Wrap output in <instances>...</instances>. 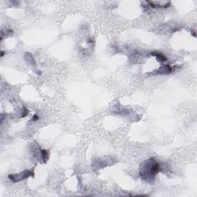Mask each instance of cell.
<instances>
[{
	"label": "cell",
	"instance_id": "1",
	"mask_svg": "<svg viewBox=\"0 0 197 197\" xmlns=\"http://www.w3.org/2000/svg\"><path fill=\"white\" fill-rule=\"evenodd\" d=\"M161 171V166L154 158L146 160L140 165V176L147 182L154 181L156 176Z\"/></svg>",
	"mask_w": 197,
	"mask_h": 197
},
{
	"label": "cell",
	"instance_id": "2",
	"mask_svg": "<svg viewBox=\"0 0 197 197\" xmlns=\"http://www.w3.org/2000/svg\"><path fill=\"white\" fill-rule=\"evenodd\" d=\"M30 176H34V171L33 170H24L23 172L15 173V174L9 175V179L13 182H17L26 180Z\"/></svg>",
	"mask_w": 197,
	"mask_h": 197
},
{
	"label": "cell",
	"instance_id": "3",
	"mask_svg": "<svg viewBox=\"0 0 197 197\" xmlns=\"http://www.w3.org/2000/svg\"><path fill=\"white\" fill-rule=\"evenodd\" d=\"M174 71L173 67H172L170 65H164L160 67L158 69L155 70L153 73L155 75H167V74H170Z\"/></svg>",
	"mask_w": 197,
	"mask_h": 197
},
{
	"label": "cell",
	"instance_id": "4",
	"mask_svg": "<svg viewBox=\"0 0 197 197\" xmlns=\"http://www.w3.org/2000/svg\"><path fill=\"white\" fill-rule=\"evenodd\" d=\"M147 3L146 6H150L153 9H166V8L170 7L171 3L170 2L168 3H160V2H157V1H147L146 2Z\"/></svg>",
	"mask_w": 197,
	"mask_h": 197
},
{
	"label": "cell",
	"instance_id": "5",
	"mask_svg": "<svg viewBox=\"0 0 197 197\" xmlns=\"http://www.w3.org/2000/svg\"><path fill=\"white\" fill-rule=\"evenodd\" d=\"M151 55H152V56H155V57L156 58V59H157L160 63H166V62H167V58L162 53H159V52H152V53H151Z\"/></svg>",
	"mask_w": 197,
	"mask_h": 197
},
{
	"label": "cell",
	"instance_id": "6",
	"mask_svg": "<svg viewBox=\"0 0 197 197\" xmlns=\"http://www.w3.org/2000/svg\"><path fill=\"white\" fill-rule=\"evenodd\" d=\"M40 156L41 159L43 161V162H46L49 158V153L46 150H40Z\"/></svg>",
	"mask_w": 197,
	"mask_h": 197
},
{
	"label": "cell",
	"instance_id": "7",
	"mask_svg": "<svg viewBox=\"0 0 197 197\" xmlns=\"http://www.w3.org/2000/svg\"><path fill=\"white\" fill-rule=\"evenodd\" d=\"M28 113H29V110H28L25 107H23V111H22V115H21V117L22 118L25 117V116L28 115Z\"/></svg>",
	"mask_w": 197,
	"mask_h": 197
},
{
	"label": "cell",
	"instance_id": "8",
	"mask_svg": "<svg viewBox=\"0 0 197 197\" xmlns=\"http://www.w3.org/2000/svg\"><path fill=\"white\" fill-rule=\"evenodd\" d=\"M39 116H38V115H34V116H33V117L32 118V121H33V122H35V121H37V120H39Z\"/></svg>",
	"mask_w": 197,
	"mask_h": 197
},
{
	"label": "cell",
	"instance_id": "9",
	"mask_svg": "<svg viewBox=\"0 0 197 197\" xmlns=\"http://www.w3.org/2000/svg\"><path fill=\"white\" fill-rule=\"evenodd\" d=\"M9 3H11L13 5H17L19 4V3H18V2H15V1H11V2H9Z\"/></svg>",
	"mask_w": 197,
	"mask_h": 197
},
{
	"label": "cell",
	"instance_id": "10",
	"mask_svg": "<svg viewBox=\"0 0 197 197\" xmlns=\"http://www.w3.org/2000/svg\"><path fill=\"white\" fill-rule=\"evenodd\" d=\"M4 53H5V52H3V51H2V54H1V56L3 57V55H4Z\"/></svg>",
	"mask_w": 197,
	"mask_h": 197
}]
</instances>
